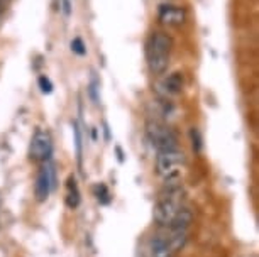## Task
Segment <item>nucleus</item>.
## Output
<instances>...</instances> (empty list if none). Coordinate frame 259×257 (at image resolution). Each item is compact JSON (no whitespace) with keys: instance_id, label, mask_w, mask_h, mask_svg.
Wrapping results in <instances>:
<instances>
[{"instance_id":"f257e3e1","label":"nucleus","mask_w":259,"mask_h":257,"mask_svg":"<svg viewBox=\"0 0 259 257\" xmlns=\"http://www.w3.org/2000/svg\"><path fill=\"white\" fill-rule=\"evenodd\" d=\"M171 37L163 32H154L148 42V66L154 75H161L166 71L169 63Z\"/></svg>"},{"instance_id":"f03ea898","label":"nucleus","mask_w":259,"mask_h":257,"mask_svg":"<svg viewBox=\"0 0 259 257\" xmlns=\"http://www.w3.org/2000/svg\"><path fill=\"white\" fill-rule=\"evenodd\" d=\"M182 196H183V190L178 183H171L166 188V191L161 195V198L154 207V220L159 225H169L173 217L182 208Z\"/></svg>"},{"instance_id":"7ed1b4c3","label":"nucleus","mask_w":259,"mask_h":257,"mask_svg":"<svg viewBox=\"0 0 259 257\" xmlns=\"http://www.w3.org/2000/svg\"><path fill=\"white\" fill-rule=\"evenodd\" d=\"M146 132H148V137L159 152L177 149V135L171 132L168 127H164L163 124L149 120L148 125H146Z\"/></svg>"},{"instance_id":"20e7f679","label":"nucleus","mask_w":259,"mask_h":257,"mask_svg":"<svg viewBox=\"0 0 259 257\" xmlns=\"http://www.w3.org/2000/svg\"><path fill=\"white\" fill-rule=\"evenodd\" d=\"M185 164V154L180 152L178 149L173 151H163L159 152L158 159H156V171L159 176L166 179L178 178V169Z\"/></svg>"},{"instance_id":"39448f33","label":"nucleus","mask_w":259,"mask_h":257,"mask_svg":"<svg viewBox=\"0 0 259 257\" xmlns=\"http://www.w3.org/2000/svg\"><path fill=\"white\" fill-rule=\"evenodd\" d=\"M53 151V142L48 132L37 130L31 140V147H29V154L34 161H48Z\"/></svg>"},{"instance_id":"423d86ee","label":"nucleus","mask_w":259,"mask_h":257,"mask_svg":"<svg viewBox=\"0 0 259 257\" xmlns=\"http://www.w3.org/2000/svg\"><path fill=\"white\" fill-rule=\"evenodd\" d=\"M55 185V173H53L51 164L41 168V171L37 173L36 178V186H34V193H36L37 201H46V198L50 196L51 188Z\"/></svg>"},{"instance_id":"0eeeda50","label":"nucleus","mask_w":259,"mask_h":257,"mask_svg":"<svg viewBox=\"0 0 259 257\" xmlns=\"http://www.w3.org/2000/svg\"><path fill=\"white\" fill-rule=\"evenodd\" d=\"M159 21L166 26H182L187 21V12L177 6H163L159 9Z\"/></svg>"},{"instance_id":"6e6552de","label":"nucleus","mask_w":259,"mask_h":257,"mask_svg":"<svg viewBox=\"0 0 259 257\" xmlns=\"http://www.w3.org/2000/svg\"><path fill=\"white\" fill-rule=\"evenodd\" d=\"M193 220V215L188 208H180L177 215L173 217V220L169 222V229L171 232H187Z\"/></svg>"},{"instance_id":"1a4fd4ad","label":"nucleus","mask_w":259,"mask_h":257,"mask_svg":"<svg viewBox=\"0 0 259 257\" xmlns=\"http://www.w3.org/2000/svg\"><path fill=\"white\" fill-rule=\"evenodd\" d=\"M161 86H163V95L169 96V95L178 93V91L182 90L183 80H182V76H180V73H175V75H171L168 80H164L163 83H161Z\"/></svg>"},{"instance_id":"9d476101","label":"nucleus","mask_w":259,"mask_h":257,"mask_svg":"<svg viewBox=\"0 0 259 257\" xmlns=\"http://www.w3.org/2000/svg\"><path fill=\"white\" fill-rule=\"evenodd\" d=\"M70 191H68V196H66V205L70 208H76L78 203H80V193L76 190V185H75V179H70Z\"/></svg>"},{"instance_id":"9b49d317","label":"nucleus","mask_w":259,"mask_h":257,"mask_svg":"<svg viewBox=\"0 0 259 257\" xmlns=\"http://www.w3.org/2000/svg\"><path fill=\"white\" fill-rule=\"evenodd\" d=\"M95 195H97V198H99L100 203H109L110 201L109 191H107L105 185H97L95 186Z\"/></svg>"},{"instance_id":"f8f14e48","label":"nucleus","mask_w":259,"mask_h":257,"mask_svg":"<svg viewBox=\"0 0 259 257\" xmlns=\"http://www.w3.org/2000/svg\"><path fill=\"white\" fill-rule=\"evenodd\" d=\"M190 135H192V142H193V149L195 151H200L202 149V142H200V134H198V130H195V129H192L190 130Z\"/></svg>"},{"instance_id":"ddd939ff","label":"nucleus","mask_w":259,"mask_h":257,"mask_svg":"<svg viewBox=\"0 0 259 257\" xmlns=\"http://www.w3.org/2000/svg\"><path fill=\"white\" fill-rule=\"evenodd\" d=\"M39 86H41V90L45 91V93H51V90H53L51 81L48 80L46 76H41V78H39Z\"/></svg>"},{"instance_id":"4468645a","label":"nucleus","mask_w":259,"mask_h":257,"mask_svg":"<svg viewBox=\"0 0 259 257\" xmlns=\"http://www.w3.org/2000/svg\"><path fill=\"white\" fill-rule=\"evenodd\" d=\"M71 49L75 53H78V55H85V46H83L81 39H78V37L71 42Z\"/></svg>"},{"instance_id":"2eb2a0df","label":"nucleus","mask_w":259,"mask_h":257,"mask_svg":"<svg viewBox=\"0 0 259 257\" xmlns=\"http://www.w3.org/2000/svg\"><path fill=\"white\" fill-rule=\"evenodd\" d=\"M75 129V140H76V156H78V161L81 159V139H80V132H78V127L73 125Z\"/></svg>"},{"instance_id":"dca6fc26","label":"nucleus","mask_w":259,"mask_h":257,"mask_svg":"<svg viewBox=\"0 0 259 257\" xmlns=\"http://www.w3.org/2000/svg\"><path fill=\"white\" fill-rule=\"evenodd\" d=\"M63 11H65V14H66V16H70V12H71L70 0H63Z\"/></svg>"}]
</instances>
